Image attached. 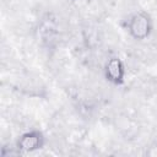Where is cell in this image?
<instances>
[{
  "label": "cell",
  "instance_id": "6da1fadb",
  "mask_svg": "<svg viewBox=\"0 0 157 157\" xmlns=\"http://www.w3.org/2000/svg\"><path fill=\"white\" fill-rule=\"evenodd\" d=\"M107 75L113 81L118 82L119 80H121V77H123V65H121L120 60L114 58L108 63V65H107Z\"/></svg>",
  "mask_w": 157,
  "mask_h": 157
}]
</instances>
